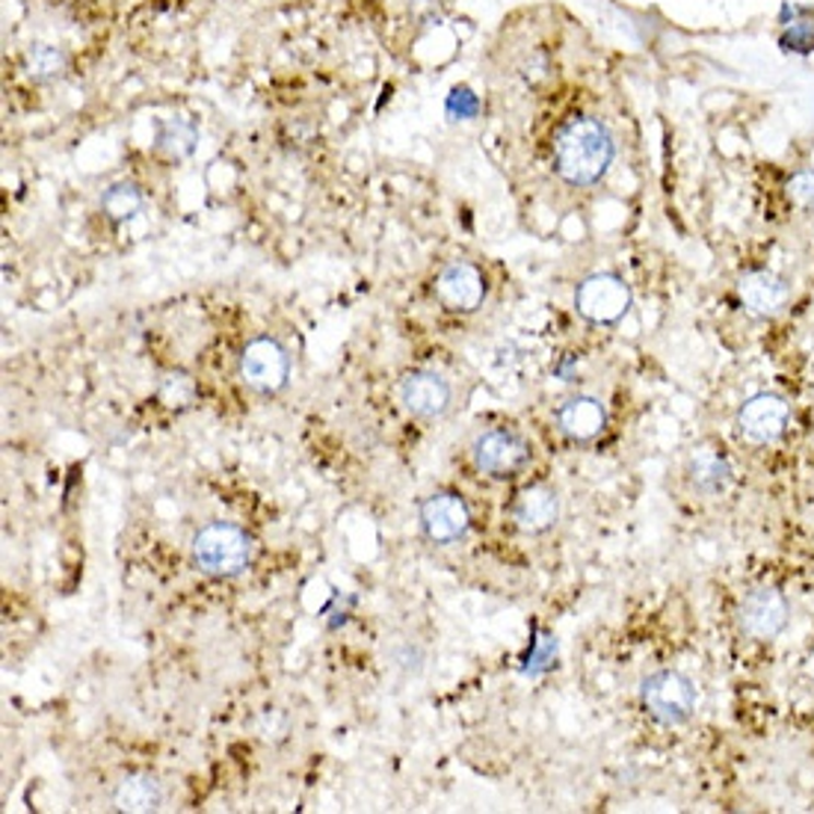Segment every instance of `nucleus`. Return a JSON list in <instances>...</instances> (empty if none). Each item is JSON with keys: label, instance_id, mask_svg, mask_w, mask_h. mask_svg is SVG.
Masks as SVG:
<instances>
[{"label": "nucleus", "instance_id": "nucleus-22", "mask_svg": "<svg viewBox=\"0 0 814 814\" xmlns=\"http://www.w3.org/2000/svg\"><path fill=\"white\" fill-rule=\"evenodd\" d=\"M477 98L471 95V90H453V95L448 98V113L450 116H459V119H471V116H477Z\"/></svg>", "mask_w": 814, "mask_h": 814}, {"label": "nucleus", "instance_id": "nucleus-13", "mask_svg": "<svg viewBox=\"0 0 814 814\" xmlns=\"http://www.w3.org/2000/svg\"><path fill=\"white\" fill-rule=\"evenodd\" d=\"M738 296H741L743 308H746L750 315L770 317L784 306V299H788V285H784V279H779L776 273L755 270V273L743 275L741 285H738Z\"/></svg>", "mask_w": 814, "mask_h": 814}, {"label": "nucleus", "instance_id": "nucleus-14", "mask_svg": "<svg viewBox=\"0 0 814 814\" xmlns=\"http://www.w3.org/2000/svg\"><path fill=\"white\" fill-rule=\"evenodd\" d=\"M561 429L575 441H590L604 429L607 424V412L601 406V400L595 398H575L561 409Z\"/></svg>", "mask_w": 814, "mask_h": 814}, {"label": "nucleus", "instance_id": "nucleus-17", "mask_svg": "<svg viewBox=\"0 0 814 814\" xmlns=\"http://www.w3.org/2000/svg\"><path fill=\"white\" fill-rule=\"evenodd\" d=\"M102 208L113 223H125V220H131V216L143 208V196H140V190L128 181L113 184L110 190L104 193Z\"/></svg>", "mask_w": 814, "mask_h": 814}, {"label": "nucleus", "instance_id": "nucleus-11", "mask_svg": "<svg viewBox=\"0 0 814 814\" xmlns=\"http://www.w3.org/2000/svg\"><path fill=\"white\" fill-rule=\"evenodd\" d=\"M471 512L465 500L450 492H438L421 507V524L433 542H453L469 530Z\"/></svg>", "mask_w": 814, "mask_h": 814}, {"label": "nucleus", "instance_id": "nucleus-6", "mask_svg": "<svg viewBox=\"0 0 814 814\" xmlns=\"http://www.w3.org/2000/svg\"><path fill=\"white\" fill-rule=\"evenodd\" d=\"M530 459L528 441L509 429H492L474 441V462L488 477H512Z\"/></svg>", "mask_w": 814, "mask_h": 814}, {"label": "nucleus", "instance_id": "nucleus-1", "mask_svg": "<svg viewBox=\"0 0 814 814\" xmlns=\"http://www.w3.org/2000/svg\"><path fill=\"white\" fill-rule=\"evenodd\" d=\"M613 161V137L590 116H575L563 125L554 143L557 173L569 184H595Z\"/></svg>", "mask_w": 814, "mask_h": 814}, {"label": "nucleus", "instance_id": "nucleus-3", "mask_svg": "<svg viewBox=\"0 0 814 814\" xmlns=\"http://www.w3.org/2000/svg\"><path fill=\"white\" fill-rule=\"evenodd\" d=\"M642 705L651 720L663 725H682L696 711V687L682 672L661 670L642 682Z\"/></svg>", "mask_w": 814, "mask_h": 814}, {"label": "nucleus", "instance_id": "nucleus-8", "mask_svg": "<svg viewBox=\"0 0 814 814\" xmlns=\"http://www.w3.org/2000/svg\"><path fill=\"white\" fill-rule=\"evenodd\" d=\"M738 427L755 445H770V441L784 436L788 403L779 394H755L738 412Z\"/></svg>", "mask_w": 814, "mask_h": 814}, {"label": "nucleus", "instance_id": "nucleus-23", "mask_svg": "<svg viewBox=\"0 0 814 814\" xmlns=\"http://www.w3.org/2000/svg\"><path fill=\"white\" fill-rule=\"evenodd\" d=\"M797 15H805L803 7H788V3H784V7H782V24H788V19H791V24H794Z\"/></svg>", "mask_w": 814, "mask_h": 814}, {"label": "nucleus", "instance_id": "nucleus-18", "mask_svg": "<svg viewBox=\"0 0 814 814\" xmlns=\"http://www.w3.org/2000/svg\"><path fill=\"white\" fill-rule=\"evenodd\" d=\"M196 143V131L181 119H173V122L163 125L161 137H157V149H161L166 157H184L190 154Z\"/></svg>", "mask_w": 814, "mask_h": 814}, {"label": "nucleus", "instance_id": "nucleus-9", "mask_svg": "<svg viewBox=\"0 0 814 814\" xmlns=\"http://www.w3.org/2000/svg\"><path fill=\"white\" fill-rule=\"evenodd\" d=\"M483 294H486L483 273L465 261H453L436 279V296L450 311H474L483 303Z\"/></svg>", "mask_w": 814, "mask_h": 814}, {"label": "nucleus", "instance_id": "nucleus-16", "mask_svg": "<svg viewBox=\"0 0 814 814\" xmlns=\"http://www.w3.org/2000/svg\"><path fill=\"white\" fill-rule=\"evenodd\" d=\"M691 480L693 486L703 488V492H723V488L729 486V480H732V465H729V459H725L720 450H693Z\"/></svg>", "mask_w": 814, "mask_h": 814}, {"label": "nucleus", "instance_id": "nucleus-19", "mask_svg": "<svg viewBox=\"0 0 814 814\" xmlns=\"http://www.w3.org/2000/svg\"><path fill=\"white\" fill-rule=\"evenodd\" d=\"M62 66H66V57L51 45H33L27 51V72L36 81H51L62 72Z\"/></svg>", "mask_w": 814, "mask_h": 814}, {"label": "nucleus", "instance_id": "nucleus-2", "mask_svg": "<svg viewBox=\"0 0 814 814\" xmlns=\"http://www.w3.org/2000/svg\"><path fill=\"white\" fill-rule=\"evenodd\" d=\"M193 557L199 569L216 578H232L246 569V563L252 557V542L244 530L225 521H214L196 533Z\"/></svg>", "mask_w": 814, "mask_h": 814}, {"label": "nucleus", "instance_id": "nucleus-4", "mask_svg": "<svg viewBox=\"0 0 814 814\" xmlns=\"http://www.w3.org/2000/svg\"><path fill=\"white\" fill-rule=\"evenodd\" d=\"M575 306L590 323H616L632 308V291L620 275L599 273L590 275L575 294Z\"/></svg>", "mask_w": 814, "mask_h": 814}, {"label": "nucleus", "instance_id": "nucleus-7", "mask_svg": "<svg viewBox=\"0 0 814 814\" xmlns=\"http://www.w3.org/2000/svg\"><path fill=\"white\" fill-rule=\"evenodd\" d=\"M240 374L258 391H279L285 388L287 374H291V362L282 346L273 338H258L252 344H246L244 356H240Z\"/></svg>", "mask_w": 814, "mask_h": 814}, {"label": "nucleus", "instance_id": "nucleus-21", "mask_svg": "<svg viewBox=\"0 0 814 814\" xmlns=\"http://www.w3.org/2000/svg\"><path fill=\"white\" fill-rule=\"evenodd\" d=\"M788 196L791 202L800 204L803 211H814V173L805 169V173H797L791 181H788Z\"/></svg>", "mask_w": 814, "mask_h": 814}, {"label": "nucleus", "instance_id": "nucleus-15", "mask_svg": "<svg viewBox=\"0 0 814 814\" xmlns=\"http://www.w3.org/2000/svg\"><path fill=\"white\" fill-rule=\"evenodd\" d=\"M113 803L119 812H157L163 805V788L149 774L125 776L113 794Z\"/></svg>", "mask_w": 814, "mask_h": 814}, {"label": "nucleus", "instance_id": "nucleus-12", "mask_svg": "<svg viewBox=\"0 0 814 814\" xmlns=\"http://www.w3.org/2000/svg\"><path fill=\"white\" fill-rule=\"evenodd\" d=\"M512 519L524 533H545L561 519V500L548 486H530L512 504Z\"/></svg>", "mask_w": 814, "mask_h": 814}, {"label": "nucleus", "instance_id": "nucleus-5", "mask_svg": "<svg viewBox=\"0 0 814 814\" xmlns=\"http://www.w3.org/2000/svg\"><path fill=\"white\" fill-rule=\"evenodd\" d=\"M738 622H741L743 634H750L755 640H770L788 625V601L774 587H755L743 595Z\"/></svg>", "mask_w": 814, "mask_h": 814}, {"label": "nucleus", "instance_id": "nucleus-20", "mask_svg": "<svg viewBox=\"0 0 814 814\" xmlns=\"http://www.w3.org/2000/svg\"><path fill=\"white\" fill-rule=\"evenodd\" d=\"M784 51H797V54H809L814 51V27L812 24H805V21H794V24H788V31L782 36Z\"/></svg>", "mask_w": 814, "mask_h": 814}, {"label": "nucleus", "instance_id": "nucleus-10", "mask_svg": "<svg viewBox=\"0 0 814 814\" xmlns=\"http://www.w3.org/2000/svg\"><path fill=\"white\" fill-rule=\"evenodd\" d=\"M400 403L415 417L445 415L450 403V386L438 374L412 370L400 379Z\"/></svg>", "mask_w": 814, "mask_h": 814}]
</instances>
